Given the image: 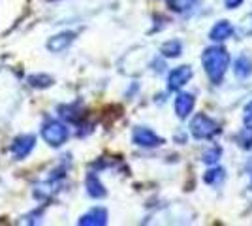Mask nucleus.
<instances>
[{
    "instance_id": "9b49d317",
    "label": "nucleus",
    "mask_w": 252,
    "mask_h": 226,
    "mask_svg": "<svg viewBox=\"0 0 252 226\" xmlns=\"http://www.w3.org/2000/svg\"><path fill=\"white\" fill-rule=\"evenodd\" d=\"M85 185H87V194H89L91 198H104L105 194H107V191H105V187L102 185V181H100L98 175L93 172L87 175Z\"/></svg>"
},
{
    "instance_id": "0eeeda50",
    "label": "nucleus",
    "mask_w": 252,
    "mask_h": 226,
    "mask_svg": "<svg viewBox=\"0 0 252 226\" xmlns=\"http://www.w3.org/2000/svg\"><path fill=\"white\" fill-rule=\"evenodd\" d=\"M194 106H196V98L190 93H181L175 98V113H177L179 119H187L194 111Z\"/></svg>"
},
{
    "instance_id": "7ed1b4c3",
    "label": "nucleus",
    "mask_w": 252,
    "mask_h": 226,
    "mask_svg": "<svg viewBox=\"0 0 252 226\" xmlns=\"http://www.w3.org/2000/svg\"><path fill=\"white\" fill-rule=\"evenodd\" d=\"M42 136L51 147H61L64 141L68 140L70 132L66 129V125H63L61 121H47L42 129Z\"/></svg>"
},
{
    "instance_id": "ddd939ff",
    "label": "nucleus",
    "mask_w": 252,
    "mask_h": 226,
    "mask_svg": "<svg viewBox=\"0 0 252 226\" xmlns=\"http://www.w3.org/2000/svg\"><path fill=\"white\" fill-rule=\"evenodd\" d=\"M160 53H162V57H166V59H177L183 53V43L179 42V40H169V42L162 43Z\"/></svg>"
},
{
    "instance_id": "f257e3e1",
    "label": "nucleus",
    "mask_w": 252,
    "mask_h": 226,
    "mask_svg": "<svg viewBox=\"0 0 252 226\" xmlns=\"http://www.w3.org/2000/svg\"><path fill=\"white\" fill-rule=\"evenodd\" d=\"M201 65L207 77L211 79V83L219 85L224 75L228 72V66H230V53L220 47V45H213L207 47L203 53H201Z\"/></svg>"
},
{
    "instance_id": "2eb2a0df",
    "label": "nucleus",
    "mask_w": 252,
    "mask_h": 226,
    "mask_svg": "<svg viewBox=\"0 0 252 226\" xmlns=\"http://www.w3.org/2000/svg\"><path fill=\"white\" fill-rule=\"evenodd\" d=\"M237 143H239V147L245 151L252 149V125L245 127V129L237 134Z\"/></svg>"
},
{
    "instance_id": "aec40b11",
    "label": "nucleus",
    "mask_w": 252,
    "mask_h": 226,
    "mask_svg": "<svg viewBox=\"0 0 252 226\" xmlns=\"http://www.w3.org/2000/svg\"><path fill=\"white\" fill-rule=\"evenodd\" d=\"M243 119H245V123H251L252 121V100L245 106V115H243Z\"/></svg>"
},
{
    "instance_id": "412c9836",
    "label": "nucleus",
    "mask_w": 252,
    "mask_h": 226,
    "mask_svg": "<svg viewBox=\"0 0 252 226\" xmlns=\"http://www.w3.org/2000/svg\"><path fill=\"white\" fill-rule=\"evenodd\" d=\"M224 4H226V8L228 10H235V8H239L243 4V0H224Z\"/></svg>"
},
{
    "instance_id": "1a4fd4ad",
    "label": "nucleus",
    "mask_w": 252,
    "mask_h": 226,
    "mask_svg": "<svg viewBox=\"0 0 252 226\" xmlns=\"http://www.w3.org/2000/svg\"><path fill=\"white\" fill-rule=\"evenodd\" d=\"M74 40H75L74 32H61V34H57V36H53V38H49L47 49H49L51 53H61L64 49H68Z\"/></svg>"
},
{
    "instance_id": "6ab92c4d",
    "label": "nucleus",
    "mask_w": 252,
    "mask_h": 226,
    "mask_svg": "<svg viewBox=\"0 0 252 226\" xmlns=\"http://www.w3.org/2000/svg\"><path fill=\"white\" fill-rule=\"evenodd\" d=\"M241 34L243 36H252V13L249 17H245V21L241 25Z\"/></svg>"
},
{
    "instance_id": "6e6552de",
    "label": "nucleus",
    "mask_w": 252,
    "mask_h": 226,
    "mask_svg": "<svg viewBox=\"0 0 252 226\" xmlns=\"http://www.w3.org/2000/svg\"><path fill=\"white\" fill-rule=\"evenodd\" d=\"M77 223L81 226H104L107 225V211H105L104 207H93Z\"/></svg>"
},
{
    "instance_id": "f8f14e48",
    "label": "nucleus",
    "mask_w": 252,
    "mask_h": 226,
    "mask_svg": "<svg viewBox=\"0 0 252 226\" xmlns=\"http://www.w3.org/2000/svg\"><path fill=\"white\" fill-rule=\"evenodd\" d=\"M233 74L237 79H247L252 74V61L247 55H241L239 59H235L233 63Z\"/></svg>"
},
{
    "instance_id": "39448f33",
    "label": "nucleus",
    "mask_w": 252,
    "mask_h": 226,
    "mask_svg": "<svg viewBox=\"0 0 252 226\" xmlns=\"http://www.w3.org/2000/svg\"><path fill=\"white\" fill-rule=\"evenodd\" d=\"M34 145H36V138L32 134H23V136H17L13 140V143H11V153H13V157L17 161H23V159H27L32 153Z\"/></svg>"
},
{
    "instance_id": "f03ea898",
    "label": "nucleus",
    "mask_w": 252,
    "mask_h": 226,
    "mask_svg": "<svg viewBox=\"0 0 252 226\" xmlns=\"http://www.w3.org/2000/svg\"><path fill=\"white\" fill-rule=\"evenodd\" d=\"M190 132L196 140H211L220 132V127L215 119L207 117L205 113H200L190 121Z\"/></svg>"
},
{
    "instance_id": "dca6fc26",
    "label": "nucleus",
    "mask_w": 252,
    "mask_h": 226,
    "mask_svg": "<svg viewBox=\"0 0 252 226\" xmlns=\"http://www.w3.org/2000/svg\"><path fill=\"white\" fill-rule=\"evenodd\" d=\"M29 83H31L32 87H38V89H45V87L53 85V77L47 74H36L29 77Z\"/></svg>"
},
{
    "instance_id": "a211bd4d",
    "label": "nucleus",
    "mask_w": 252,
    "mask_h": 226,
    "mask_svg": "<svg viewBox=\"0 0 252 226\" xmlns=\"http://www.w3.org/2000/svg\"><path fill=\"white\" fill-rule=\"evenodd\" d=\"M198 0H169V8L173 11H187L190 10Z\"/></svg>"
},
{
    "instance_id": "423d86ee",
    "label": "nucleus",
    "mask_w": 252,
    "mask_h": 226,
    "mask_svg": "<svg viewBox=\"0 0 252 226\" xmlns=\"http://www.w3.org/2000/svg\"><path fill=\"white\" fill-rule=\"evenodd\" d=\"M192 79V68L190 66H179L168 74V89L169 91H179Z\"/></svg>"
},
{
    "instance_id": "4468645a",
    "label": "nucleus",
    "mask_w": 252,
    "mask_h": 226,
    "mask_svg": "<svg viewBox=\"0 0 252 226\" xmlns=\"http://www.w3.org/2000/svg\"><path fill=\"white\" fill-rule=\"evenodd\" d=\"M224 177H226V172L222 170V168H211V170H207L205 172V175H203V181L207 185H220L222 181H224Z\"/></svg>"
},
{
    "instance_id": "20e7f679",
    "label": "nucleus",
    "mask_w": 252,
    "mask_h": 226,
    "mask_svg": "<svg viewBox=\"0 0 252 226\" xmlns=\"http://www.w3.org/2000/svg\"><path fill=\"white\" fill-rule=\"evenodd\" d=\"M132 141L136 145H139V147H149V149L162 145V138L158 136L157 132L147 129V127H137V129H134V132H132Z\"/></svg>"
},
{
    "instance_id": "f3484780",
    "label": "nucleus",
    "mask_w": 252,
    "mask_h": 226,
    "mask_svg": "<svg viewBox=\"0 0 252 226\" xmlns=\"http://www.w3.org/2000/svg\"><path fill=\"white\" fill-rule=\"evenodd\" d=\"M220 155H222V149L220 147H211L209 151H205L203 153V157H201V161L205 162V164H219V161H220Z\"/></svg>"
},
{
    "instance_id": "9d476101",
    "label": "nucleus",
    "mask_w": 252,
    "mask_h": 226,
    "mask_svg": "<svg viewBox=\"0 0 252 226\" xmlns=\"http://www.w3.org/2000/svg\"><path fill=\"white\" fill-rule=\"evenodd\" d=\"M233 32H235V29L231 27V23L219 21L215 27H213V29H211L209 38L213 40V42H224V40L231 38V36H233Z\"/></svg>"
}]
</instances>
